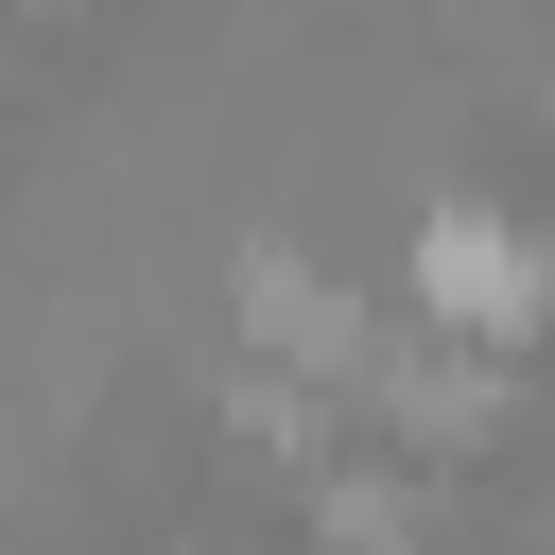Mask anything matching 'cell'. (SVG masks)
Wrapping results in <instances>:
<instances>
[{
  "mask_svg": "<svg viewBox=\"0 0 555 555\" xmlns=\"http://www.w3.org/2000/svg\"><path fill=\"white\" fill-rule=\"evenodd\" d=\"M538 295H555V243H538V225H503V208H434V225H416V330L520 347Z\"/></svg>",
  "mask_w": 555,
  "mask_h": 555,
  "instance_id": "1",
  "label": "cell"
},
{
  "mask_svg": "<svg viewBox=\"0 0 555 555\" xmlns=\"http://www.w3.org/2000/svg\"><path fill=\"white\" fill-rule=\"evenodd\" d=\"M260 347H347V295L278 260V278H260Z\"/></svg>",
  "mask_w": 555,
  "mask_h": 555,
  "instance_id": "2",
  "label": "cell"
}]
</instances>
